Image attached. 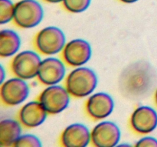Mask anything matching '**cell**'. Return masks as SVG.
I'll list each match as a JSON object with an SVG mask.
<instances>
[{
    "label": "cell",
    "instance_id": "6da1fadb",
    "mask_svg": "<svg viewBox=\"0 0 157 147\" xmlns=\"http://www.w3.org/2000/svg\"><path fill=\"white\" fill-rule=\"evenodd\" d=\"M152 81V72L148 64L139 61L127 67L121 78L123 91L133 97H139L148 91Z\"/></svg>",
    "mask_w": 157,
    "mask_h": 147
},
{
    "label": "cell",
    "instance_id": "7a4b0ae2",
    "mask_svg": "<svg viewBox=\"0 0 157 147\" xmlns=\"http://www.w3.org/2000/svg\"><path fill=\"white\" fill-rule=\"evenodd\" d=\"M98 76L90 68L78 67L66 77L65 87L72 96L84 98L94 92L98 86Z\"/></svg>",
    "mask_w": 157,
    "mask_h": 147
},
{
    "label": "cell",
    "instance_id": "3957f363",
    "mask_svg": "<svg viewBox=\"0 0 157 147\" xmlns=\"http://www.w3.org/2000/svg\"><path fill=\"white\" fill-rule=\"evenodd\" d=\"M44 16L42 6L36 0H21L15 5L14 21L22 28H32L40 24Z\"/></svg>",
    "mask_w": 157,
    "mask_h": 147
},
{
    "label": "cell",
    "instance_id": "277c9868",
    "mask_svg": "<svg viewBox=\"0 0 157 147\" xmlns=\"http://www.w3.org/2000/svg\"><path fill=\"white\" fill-rule=\"evenodd\" d=\"M35 47L44 55H54L63 51L66 44L64 32L55 26L41 29L35 37Z\"/></svg>",
    "mask_w": 157,
    "mask_h": 147
},
{
    "label": "cell",
    "instance_id": "5b68a950",
    "mask_svg": "<svg viewBox=\"0 0 157 147\" xmlns=\"http://www.w3.org/2000/svg\"><path fill=\"white\" fill-rule=\"evenodd\" d=\"M41 60L32 51H24L17 54L11 63V69L15 77L23 80H31L38 76Z\"/></svg>",
    "mask_w": 157,
    "mask_h": 147
},
{
    "label": "cell",
    "instance_id": "8992f818",
    "mask_svg": "<svg viewBox=\"0 0 157 147\" xmlns=\"http://www.w3.org/2000/svg\"><path fill=\"white\" fill-rule=\"evenodd\" d=\"M39 101L48 113L58 114L68 106L70 93L66 87L57 84L48 86L40 94Z\"/></svg>",
    "mask_w": 157,
    "mask_h": 147
},
{
    "label": "cell",
    "instance_id": "52a82bcc",
    "mask_svg": "<svg viewBox=\"0 0 157 147\" xmlns=\"http://www.w3.org/2000/svg\"><path fill=\"white\" fill-rule=\"evenodd\" d=\"M1 100L6 106L15 107L22 104L29 95V87L25 80L11 78L2 83Z\"/></svg>",
    "mask_w": 157,
    "mask_h": 147
},
{
    "label": "cell",
    "instance_id": "ba28073f",
    "mask_svg": "<svg viewBox=\"0 0 157 147\" xmlns=\"http://www.w3.org/2000/svg\"><path fill=\"white\" fill-rule=\"evenodd\" d=\"M92 49L90 44L83 39H74L68 41L63 49L62 56L68 65L81 67L90 59Z\"/></svg>",
    "mask_w": 157,
    "mask_h": 147
},
{
    "label": "cell",
    "instance_id": "9c48e42d",
    "mask_svg": "<svg viewBox=\"0 0 157 147\" xmlns=\"http://www.w3.org/2000/svg\"><path fill=\"white\" fill-rule=\"evenodd\" d=\"M118 126L110 121H103L97 124L90 133V141L97 147H113L121 139Z\"/></svg>",
    "mask_w": 157,
    "mask_h": 147
},
{
    "label": "cell",
    "instance_id": "30bf717a",
    "mask_svg": "<svg viewBox=\"0 0 157 147\" xmlns=\"http://www.w3.org/2000/svg\"><path fill=\"white\" fill-rule=\"evenodd\" d=\"M66 70L61 60L48 58L41 61L38 73V78L41 84L47 86L58 84L64 79Z\"/></svg>",
    "mask_w": 157,
    "mask_h": 147
},
{
    "label": "cell",
    "instance_id": "8fae6325",
    "mask_svg": "<svg viewBox=\"0 0 157 147\" xmlns=\"http://www.w3.org/2000/svg\"><path fill=\"white\" fill-rule=\"evenodd\" d=\"M132 129L140 134H149L157 126V113L147 106L137 107L130 117Z\"/></svg>",
    "mask_w": 157,
    "mask_h": 147
},
{
    "label": "cell",
    "instance_id": "7c38bea8",
    "mask_svg": "<svg viewBox=\"0 0 157 147\" xmlns=\"http://www.w3.org/2000/svg\"><path fill=\"white\" fill-rule=\"evenodd\" d=\"M114 108V102L110 95L99 92L89 96L86 103L87 114L94 119H103L110 116Z\"/></svg>",
    "mask_w": 157,
    "mask_h": 147
},
{
    "label": "cell",
    "instance_id": "4fadbf2b",
    "mask_svg": "<svg viewBox=\"0 0 157 147\" xmlns=\"http://www.w3.org/2000/svg\"><path fill=\"white\" fill-rule=\"evenodd\" d=\"M90 141V131L82 123L71 124L61 133V145L66 147H84L88 145Z\"/></svg>",
    "mask_w": 157,
    "mask_h": 147
},
{
    "label": "cell",
    "instance_id": "5bb4252c",
    "mask_svg": "<svg viewBox=\"0 0 157 147\" xmlns=\"http://www.w3.org/2000/svg\"><path fill=\"white\" fill-rule=\"evenodd\" d=\"M47 114L40 101H31L20 109L18 117L23 126L28 128H35L44 122Z\"/></svg>",
    "mask_w": 157,
    "mask_h": 147
},
{
    "label": "cell",
    "instance_id": "9a60e30c",
    "mask_svg": "<svg viewBox=\"0 0 157 147\" xmlns=\"http://www.w3.org/2000/svg\"><path fill=\"white\" fill-rule=\"evenodd\" d=\"M21 128L19 123L12 119H2L0 123V145L13 146L20 137Z\"/></svg>",
    "mask_w": 157,
    "mask_h": 147
},
{
    "label": "cell",
    "instance_id": "2e32d148",
    "mask_svg": "<svg viewBox=\"0 0 157 147\" xmlns=\"http://www.w3.org/2000/svg\"><path fill=\"white\" fill-rule=\"evenodd\" d=\"M21 46L20 37L15 31L5 29L0 32V56L9 58L15 55Z\"/></svg>",
    "mask_w": 157,
    "mask_h": 147
},
{
    "label": "cell",
    "instance_id": "e0dca14e",
    "mask_svg": "<svg viewBox=\"0 0 157 147\" xmlns=\"http://www.w3.org/2000/svg\"><path fill=\"white\" fill-rule=\"evenodd\" d=\"M15 5L11 0H0V23L4 24L14 18Z\"/></svg>",
    "mask_w": 157,
    "mask_h": 147
},
{
    "label": "cell",
    "instance_id": "ac0fdd59",
    "mask_svg": "<svg viewBox=\"0 0 157 147\" xmlns=\"http://www.w3.org/2000/svg\"><path fill=\"white\" fill-rule=\"evenodd\" d=\"M91 0H63L64 8L72 13H81L90 6Z\"/></svg>",
    "mask_w": 157,
    "mask_h": 147
},
{
    "label": "cell",
    "instance_id": "d6986e66",
    "mask_svg": "<svg viewBox=\"0 0 157 147\" xmlns=\"http://www.w3.org/2000/svg\"><path fill=\"white\" fill-rule=\"evenodd\" d=\"M41 142L37 136L31 134L21 135L13 146L16 147H41Z\"/></svg>",
    "mask_w": 157,
    "mask_h": 147
},
{
    "label": "cell",
    "instance_id": "ffe728a7",
    "mask_svg": "<svg viewBox=\"0 0 157 147\" xmlns=\"http://www.w3.org/2000/svg\"><path fill=\"white\" fill-rule=\"evenodd\" d=\"M136 146L144 147V146H153L157 147V139L151 136H146L140 139L136 144Z\"/></svg>",
    "mask_w": 157,
    "mask_h": 147
},
{
    "label": "cell",
    "instance_id": "44dd1931",
    "mask_svg": "<svg viewBox=\"0 0 157 147\" xmlns=\"http://www.w3.org/2000/svg\"><path fill=\"white\" fill-rule=\"evenodd\" d=\"M1 75H2V77H1V84H2V83L4 82V78H5V70L2 66H1Z\"/></svg>",
    "mask_w": 157,
    "mask_h": 147
},
{
    "label": "cell",
    "instance_id": "7402d4cb",
    "mask_svg": "<svg viewBox=\"0 0 157 147\" xmlns=\"http://www.w3.org/2000/svg\"><path fill=\"white\" fill-rule=\"evenodd\" d=\"M44 1L50 3H58L61 2H63V0H44Z\"/></svg>",
    "mask_w": 157,
    "mask_h": 147
},
{
    "label": "cell",
    "instance_id": "603a6c76",
    "mask_svg": "<svg viewBox=\"0 0 157 147\" xmlns=\"http://www.w3.org/2000/svg\"><path fill=\"white\" fill-rule=\"evenodd\" d=\"M120 1L123 2L124 3H134L137 2L138 0H120Z\"/></svg>",
    "mask_w": 157,
    "mask_h": 147
},
{
    "label": "cell",
    "instance_id": "cb8c5ba5",
    "mask_svg": "<svg viewBox=\"0 0 157 147\" xmlns=\"http://www.w3.org/2000/svg\"><path fill=\"white\" fill-rule=\"evenodd\" d=\"M155 100H156V103L157 104V90L156 91V93H155Z\"/></svg>",
    "mask_w": 157,
    "mask_h": 147
}]
</instances>
